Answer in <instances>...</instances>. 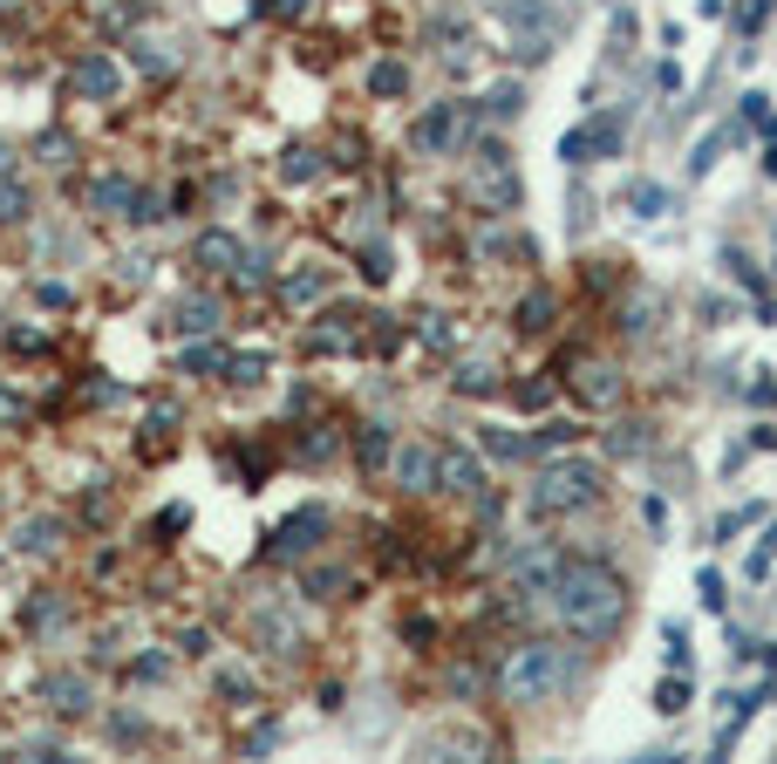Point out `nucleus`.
<instances>
[{"mask_svg":"<svg viewBox=\"0 0 777 764\" xmlns=\"http://www.w3.org/2000/svg\"><path fill=\"white\" fill-rule=\"evenodd\" d=\"M574 438H580V423H566V417H553V423H539V438H532V444H539V451H566V444H574Z\"/></svg>","mask_w":777,"mask_h":764,"instance_id":"nucleus-41","label":"nucleus"},{"mask_svg":"<svg viewBox=\"0 0 777 764\" xmlns=\"http://www.w3.org/2000/svg\"><path fill=\"white\" fill-rule=\"evenodd\" d=\"M192 267H205V273H239V267H246L239 233H225V225H205V233L192 239Z\"/></svg>","mask_w":777,"mask_h":764,"instance_id":"nucleus-14","label":"nucleus"},{"mask_svg":"<svg viewBox=\"0 0 777 764\" xmlns=\"http://www.w3.org/2000/svg\"><path fill=\"white\" fill-rule=\"evenodd\" d=\"M423 342H430V348H451V328H444V315H423Z\"/></svg>","mask_w":777,"mask_h":764,"instance_id":"nucleus-55","label":"nucleus"},{"mask_svg":"<svg viewBox=\"0 0 777 764\" xmlns=\"http://www.w3.org/2000/svg\"><path fill=\"white\" fill-rule=\"evenodd\" d=\"M14 8H21V0H0V14H14Z\"/></svg>","mask_w":777,"mask_h":764,"instance_id":"nucleus-61","label":"nucleus"},{"mask_svg":"<svg viewBox=\"0 0 777 764\" xmlns=\"http://www.w3.org/2000/svg\"><path fill=\"white\" fill-rule=\"evenodd\" d=\"M620 116H587V123H574V131L559 137V158L566 164H601V158H620Z\"/></svg>","mask_w":777,"mask_h":764,"instance_id":"nucleus-7","label":"nucleus"},{"mask_svg":"<svg viewBox=\"0 0 777 764\" xmlns=\"http://www.w3.org/2000/svg\"><path fill=\"white\" fill-rule=\"evenodd\" d=\"M695 588H703V607H716V615H723V601H730V594H723V574L703 567V580H695Z\"/></svg>","mask_w":777,"mask_h":764,"instance_id":"nucleus-52","label":"nucleus"},{"mask_svg":"<svg viewBox=\"0 0 777 764\" xmlns=\"http://www.w3.org/2000/svg\"><path fill=\"white\" fill-rule=\"evenodd\" d=\"M553 615L566 621V634L580 642H607V634L628 621V580L601 559H559V580H553Z\"/></svg>","mask_w":777,"mask_h":764,"instance_id":"nucleus-1","label":"nucleus"},{"mask_svg":"<svg viewBox=\"0 0 777 764\" xmlns=\"http://www.w3.org/2000/svg\"><path fill=\"white\" fill-rule=\"evenodd\" d=\"M314 300H328V273L321 267H294L287 280H280V308L287 315H307Z\"/></svg>","mask_w":777,"mask_h":764,"instance_id":"nucleus-16","label":"nucleus"},{"mask_svg":"<svg viewBox=\"0 0 777 764\" xmlns=\"http://www.w3.org/2000/svg\"><path fill=\"white\" fill-rule=\"evenodd\" d=\"M743 123H750V131H764V137H777V123H770V96H764V89H750V96H743L737 131H743Z\"/></svg>","mask_w":777,"mask_h":764,"instance_id":"nucleus-34","label":"nucleus"},{"mask_svg":"<svg viewBox=\"0 0 777 764\" xmlns=\"http://www.w3.org/2000/svg\"><path fill=\"white\" fill-rule=\"evenodd\" d=\"M491 8H498L511 28H526V21H546V0H491Z\"/></svg>","mask_w":777,"mask_h":764,"instance_id":"nucleus-42","label":"nucleus"},{"mask_svg":"<svg viewBox=\"0 0 777 764\" xmlns=\"http://www.w3.org/2000/svg\"><path fill=\"white\" fill-rule=\"evenodd\" d=\"M361 335H369V315L334 308V315H321L314 328H307V355H355Z\"/></svg>","mask_w":777,"mask_h":764,"instance_id":"nucleus-10","label":"nucleus"},{"mask_svg":"<svg viewBox=\"0 0 777 764\" xmlns=\"http://www.w3.org/2000/svg\"><path fill=\"white\" fill-rule=\"evenodd\" d=\"M553 48H559V21L546 14V21H526V28H518V41H511V56H518V62H546Z\"/></svg>","mask_w":777,"mask_h":764,"instance_id":"nucleus-21","label":"nucleus"},{"mask_svg":"<svg viewBox=\"0 0 777 764\" xmlns=\"http://www.w3.org/2000/svg\"><path fill=\"white\" fill-rule=\"evenodd\" d=\"M123 219H130V225H150V219H164V198L137 185V192H130V212H123Z\"/></svg>","mask_w":777,"mask_h":764,"instance_id":"nucleus-40","label":"nucleus"},{"mask_svg":"<svg viewBox=\"0 0 777 764\" xmlns=\"http://www.w3.org/2000/svg\"><path fill=\"white\" fill-rule=\"evenodd\" d=\"M770 559H777V526L757 540V553H750V580H764V574H770Z\"/></svg>","mask_w":777,"mask_h":764,"instance_id":"nucleus-50","label":"nucleus"},{"mask_svg":"<svg viewBox=\"0 0 777 764\" xmlns=\"http://www.w3.org/2000/svg\"><path fill=\"white\" fill-rule=\"evenodd\" d=\"M55 546H62V519L35 513V519H21V526H14V553H28V559H35V553H55Z\"/></svg>","mask_w":777,"mask_h":764,"instance_id":"nucleus-20","label":"nucleus"},{"mask_svg":"<svg viewBox=\"0 0 777 764\" xmlns=\"http://www.w3.org/2000/svg\"><path fill=\"white\" fill-rule=\"evenodd\" d=\"M212 690H219V697H232V703L252 697V669H219V676H212Z\"/></svg>","mask_w":777,"mask_h":764,"instance_id":"nucleus-44","label":"nucleus"},{"mask_svg":"<svg viewBox=\"0 0 777 764\" xmlns=\"http://www.w3.org/2000/svg\"><path fill=\"white\" fill-rule=\"evenodd\" d=\"M770 8H777V0H750V8H737V35H757L770 21Z\"/></svg>","mask_w":777,"mask_h":764,"instance_id":"nucleus-47","label":"nucleus"},{"mask_svg":"<svg viewBox=\"0 0 777 764\" xmlns=\"http://www.w3.org/2000/svg\"><path fill=\"white\" fill-rule=\"evenodd\" d=\"M532 444L526 438H518V430H498V423H484V457H505V465H511V457H526Z\"/></svg>","mask_w":777,"mask_h":764,"instance_id":"nucleus-35","label":"nucleus"},{"mask_svg":"<svg viewBox=\"0 0 777 764\" xmlns=\"http://www.w3.org/2000/svg\"><path fill=\"white\" fill-rule=\"evenodd\" d=\"M130 62H137V75H158V83H164V75H177V56H171V48L164 41H130Z\"/></svg>","mask_w":777,"mask_h":764,"instance_id":"nucleus-28","label":"nucleus"},{"mask_svg":"<svg viewBox=\"0 0 777 764\" xmlns=\"http://www.w3.org/2000/svg\"><path fill=\"white\" fill-rule=\"evenodd\" d=\"M35 697L55 710L62 724H75V717H89V710H96V682H89L83 669H48V676L35 682Z\"/></svg>","mask_w":777,"mask_h":764,"instance_id":"nucleus-9","label":"nucleus"},{"mask_svg":"<svg viewBox=\"0 0 777 764\" xmlns=\"http://www.w3.org/2000/svg\"><path fill=\"white\" fill-rule=\"evenodd\" d=\"M730 137H743V131H710L703 144H695V150H689V177H710V171H716V158H723V144H730Z\"/></svg>","mask_w":777,"mask_h":764,"instance_id":"nucleus-33","label":"nucleus"},{"mask_svg":"<svg viewBox=\"0 0 777 764\" xmlns=\"http://www.w3.org/2000/svg\"><path fill=\"white\" fill-rule=\"evenodd\" d=\"M662 649H668V669H689V634H682V621H662Z\"/></svg>","mask_w":777,"mask_h":764,"instance_id":"nucleus-43","label":"nucleus"},{"mask_svg":"<svg viewBox=\"0 0 777 764\" xmlns=\"http://www.w3.org/2000/svg\"><path fill=\"white\" fill-rule=\"evenodd\" d=\"M177 335H219V300H205V294L177 300Z\"/></svg>","mask_w":777,"mask_h":764,"instance_id":"nucleus-26","label":"nucleus"},{"mask_svg":"<svg viewBox=\"0 0 777 764\" xmlns=\"http://www.w3.org/2000/svg\"><path fill=\"white\" fill-rule=\"evenodd\" d=\"M388 471H396L403 492H436V444H396V457H388Z\"/></svg>","mask_w":777,"mask_h":764,"instance_id":"nucleus-15","label":"nucleus"},{"mask_svg":"<svg viewBox=\"0 0 777 764\" xmlns=\"http://www.w3.org/2000/svg\"><path fill=\"white\" fill-rule=\"evenodd\" d=\"M553 580H559V559L553 553H518V567H511V588L518 594H553Z\"/></svg>","mask_w":777,"mask_h":764,"instance_id":"nucleus-17","label":"nucleus"},{"mask_svg":"<svg viewBox=\"0 0 777 764\" xmlns=\"http://www.w3.org/2000/svg\"><path fill=\"white\" fill-rule=\"evenodd\" d=\"M8 417H21V403H14L8 390H0V423H8Z\"/></svg>","mask_w":777,"mask_h":764,"instance_id":"nucleus-59","label":"nucleus"},{"mask_svg":"<svg viewBox=\"0 0 777 764\" xmlns=\"http://www.w3.org/2000/svg\"><path fill=\"white\" fill-rule=\"evenodd\" d=\"M300 588H314V594H342V574H328V567H314V574H300Z\"/></svg>","mask_w":777,"mask_h":764,"instance_id":"nucleus-53","label":"nucleus"},{"mask_svg":"<svg viewBox=\"0 0 777 764\" xmlns=\"http://www.w3.org/2000/svg\"><path fill=\"white\" fill-rule=\"evenodd\" d=\"M566 682H574V655L559 642H511L505 662H498V697L505 703H553Z\"/></svg>","mask_w":777,"mask_h":764,"instance_id":"nucleus-2","label":"nucleus"},{"mask_svg":"<svg viewBox=\"0 0 777 764\" xmlns=\"http://www.w3.org/2000/svg\"><path fill=\"white\" fill-rule=\"evenodd\" d=\"M566 225H574V233H587V225H593V192H574V198H566Z\"/></svg>","mask_w":777,"mask_h":764,"instance_id":"nucleus-49","label":"nucleus"},{"mask_svg":"<svg viewBox=\"0 0 777 764\" xmlns=\"http://www.w3.org/2000/svg\"><path fill=\"white\" fill-rule=\"evenodd\" d=\"M471 131H478V110L471 103H430L417 123H409V144H417L423 158H444V150H457Z\"/></svg>","mask_w":777,"mask_h":764,"instance_id":"nucleus-5","label":"nucleus"},{"mask_svg":"<svg viewBox=\"0 0 777 764\" xmlns=\"http://www.w3.org/2000/svg\"><path fill=\"white\" fill-rule=\"evenodd\" d=\"M259 375H267V355H232V362H225V382H232V390H252Z\"/></svg>","mask_w":777,"mask_h":764,"instance_id":"nucleus-38","label":"nucleus"},{"mask_svg":"<svg viewBox=\"0 0 777 764\" xmlns=\"http://www.w3.org/2000/svg\"><path fill=\"white\" fill-rule=\"evenodd\" d=\"M225 362H232V355H225L212 335H198L185 355H177V369H185V375H225Z\"/></svg>","mask_w":777,"mask_h":764,"instance_id":"nucleus-27","label":"nucleus"},{"mask_svg":"<svg viewBox=\"0 0 777 764\" xmlns=\"http://www.w3.org/2000/svg\"><path fill=\"white\" fill-rule=\"evenodd\" d=\"M689 703H695V682H689L682 669H668V676L655 682V710H662V717H689Z\"/></svg>","mask_w":777,"mask_h":764,"instance_id":"nucleus-25","label":"nucleus"},{"mask_svg":"<svg viewBox=\"0 0 777 764\" xmlns=\"http://www.w3.org/2000/svg\"><path fill=\"white\" fill-rule=\"evenodd\" d=\"M607 451H614V457L648 451V423H641V417H634V423H614V430H607Z\"/></svg>","mask_w":777,"mask_h":764,"instance_id":"nucleus-36","label":"nucleus"},{"mask_svg":"<svg viewBox=\"0 0 777 764\" xmlns=\"http://www.w3.org/2000/svg\"><path fill=\"white\" fill-rule=\"evenodd\" d=\"M246 642H252V649H267V655H300V642H307V628H300V607H287V601H267V607H252V621H246Z\"/></svg>","mask_w":777,"mask_h":764,"instance_id":"nucleus-6","label":"nucleus"},{"mask_svg":"<svg viewBox=\"0 0 777 764\" xmlns=\"http://www.w3.org/2000/svg\"><path fill=\"white\" fill-rule=\"evenodd\" d=\"M601 492H607V478H601L593 457H553V465L532 478L526 505H532V519H574L587 505H601Z\"/></svg>","mask_w":777,"mask_h":764,"instance_id":"nucleus-3","label":"nucleus"},{"mask_svg":"<svg viewBox=\"0 0 777 764\" xmlns=\"http://www.w3.org/2000/svg\"><path fill=\"white\" fill-rule=\"evenodd\" d=\"M110 737H116V744H144L150 724H144V717H110Z\"/></svg>","mask_w":777,"mask_h":764,"instance_id":"nucleus-51","label":"nucleus"},{"mask_svg":"<svg viewBox=\"0 0 777 764\" xmlns=\"http://www.w3.org/2000/svg\"><path fill=\"white\" fill-rule=\"evenodd\" d=\"M451 390H457V396H491V390H498V369H491L484 355H471V362L451 369Z\"/></svg>","mask_w":777,"mask_h":764,"instance_id":"nucleus-24","label":"nucleus"},{"mask_svg":"<svg viewBox=\"0 0 777 764\" xmlns=\"http://www.w3.org/2000/svg\"><path fill=\"white\" fill-rule=\"evenodd\" d=\"M164 676H171L164 655H137V662H130V682H164Z\"/></svg>","mask_w":777,"mask_h":764,"instance_id":"nucleus-46","label":"nucleus"},{"mask_svg":"<svg viewBox=\"0 0 777 764\" xmlns=\"http://www.w3.org/2000/svg\"><path fill=\"white\" fill-rule=\"evenodd\" d=\"M361 273H369L375 287H382L388 273H396V267H388V246H382V239H369V246H361Z\"/></svg>","mask_w":777,"mask_h":764,"instance_id":"nucleus-45","label":"nucleus"},{"mask_svg":"<svg viewBox=\"0 0 777 764\" xmlns=\"http://www.w3.org/2000/svg\"><path fill=\"white\" fill-rule=\"evenodd\" d=\"M436 492H451V498H484V457L444 444V451H436Z\"/></svg>","mask_w":777,"mask_h":764,"instance_id":"nucleus-12","label":"nucleus"},{"mask_svg":"<svg viewBox=\"0 0 777 764\" xmlns=\"http://www.w3.org/2000/svg\"><path fill=\"white\" fill-rule=\"evenodd\" d=\"M0 219L8 225L28 219V185H21V177H0Z\"/></svg>","mask_w":777,"mask_h":764,"instance_id":"nucleus-37","label":"nucleus"},{"mask_svg":"<svg viewBox=\"0 0 777 764\" xmlns=\"http://www.w3.org/2000/svg\"><path fill=\"white\" fill-rule=\"evenodd\" d=\"M259 8H267V14H280V21H300L307 8H314V0H259Z\"/></svg>","mask_w":777,"mask_h":764,"instance_id":"nucleus-54","label":"nucleus"},{"mask_svg":"<svg viewBox=\"0 0 777 764\" xmlns=\"http://www.w3.org/2000/svg\"><path fill=\"white\" fill-rule=\"evenodd\" d=\"M130 192H137V185H130V177H116V171H102V177H89V212H110V219H123L130 212Z\"/></svg>","mask_w":777,"mask_h":764,"instance_id":"nucleus-19","label":"nucleus"},{"mask_svg":"<svg viewBox=\"0 0 777 764\" xmlns=\"http://www.w3.org/2000/svg\"><path fill=\"white\" fill-rule=\"evenodd\" d=\"M21 621H28L35 634H55V628L69 621V601H62V594H35L28 607H21Z\"/></svg>","mask_w":777,"mask_h":764,"instance_id":"nucleus-29","label":"nucleus"},{"mask_svg":"<svg viewBox=\"0 0 777 764\" xmlns=\"http://www.w3.org/2000/svg\"><path fill=\"white\" fill-rule=\"evenodd\" d=\"M355 451H361V465H388V457H396V444H388V430H382V423L361 430V444H355Z\"/></svg>","mask_w":777,"mask_h":764,"instance_id":"nucleus-39","label":"nucleus"},{"mask_svg":"<svg viewBox=\"0 0 777 764\" xmlns=\"http://www.w3.org/2000/svg\"><path fill=\"white\" fill-rule=\"evenodd\" d=\"M764 144H770V150H764V164H770V171H777V137H764Z\"/></svg>","mask_w":777,"mask_h":764,"instance_id":"nucleus-60","label":"nucleus"},{"mask_svg":"<svg viewBox=\"0 0 777 764\" xmlns=\"http://www.w3.org/2000/svg\"><path fill=\"white\" fill-rule=\"evenodd\" d=\"M321 532H328V513H321V505H307V513H294V519L267 540V559H300V553H314Z\"/></svg>","mask_w":777,"mask_h":764,"instance_id":"nucleus-13","label":"nucleus"},{"mask_svg":"<svg viewBox=\"0 0 777 764\" xmlns=\"http://www.w3.org/2000/svg\"><path fill=\"white\" fill-rule=\"evenodd\" d=\"M321 177V150L314 144H294L287 158H280V185H314Z\"/></svg>","mask_w":777,"mask_h":764,"instance_id":"nucleus-30","label":"nucleus"},{"mask_svg":"<svg viewBox=\"0 0 777 764\" xmlns=\"http://www.w3.org/2000/svg\"><path fill=\"white\" fill-rule=\"evenodd\" d=\"M620 335H648V308H628V315H620Z\"/></svg>","mask_w":777,"mask_h":764,"instance_id":"nucleus-58","label":"nucleus"},{"mask_svg":"<svg viewBox=\"0 0 777 764\" xmlns=\"http://www.w3.org/2000/svg\"><path fill=\"white\" fill-rule=\"evenodd\" d=\"M478 260H532V239L526 233H484L478 239Z\"/></svg>","mask_w":777,"mask_h":764,"instance_id":"nucleus-32","label":"nucleus"},{"mask_svg":"<svg viewBox=\"0 0 777 764\" xmlns=\"http://www.w3.org/2000/svg\"><path fill=\"white\" fill-rule=\"evenodd\" d=\"M518 410H546V403H553V382H518Z\"/></svg>","mask_w":777,"mask_h":764,"instance_id":"nucleus-48","label":"nucleus"},{"mask_svg":"<svg viewBox=\"0 0 777 764\" xmlns=\"http://www.w3.org/2000/svg\"><path fill=\"white\" fill-rule=\"evenodd\" d=\"M69 89L83 96V103H116V96H123V69H116V56L89 48V56L69 69Z\"/></svg>","mask_w":777,"mask_h":764,"instance_id":"nucleus-11","label":"nucleus"},{"mask_svg":"<svg viewBox=\"0 0 777 764\" xmlns=\"http://www.w3.org/2000/svg\"><path fill=\"white\" fill-rule=\"evenodd\" d=\"M553 308H559V300H553L546 287H532V294L511 308V328H518V335H546V328H553Z\"/></svg>","mask_w":777,"mask_h":764,"instance_id":"nucleus-22","label":"nucleus"},{"mask_svg":"<svg viewBox=\"0 0 777 764\" xmlns=\"http://www.w3.org/2000/svg\"><path fill=\"white\" fill-rule=\"evenodd\" d=\"M177 649H185V655H205V649H212V634H205V628H185V634H177Z\"/></svg>","mask_w":777,"mask_h":764,"instance_id":"nucleus-56","label":"nucleus"},{"mask_svg":"<svg viewBox=\"0 0 777 764\" xmlns=\"http://www.w3.org/2000/svg\"><path fill=\"white\" fill-rule=\"evenodd\" d=\"M35 294H41V308H69V287H55V280H41Z\"/></svg>","mask_w":777,"mask_h":764,"instance_id":"nucleus-57","label":"nucleus"},{"mask_svg":"<svg viewBox=\"0 0 777 764\" xmlns=\"http://www.w3.org/2000/svg\"><path fill=\"white\" fill-rule=\"evenodd\" d=\"M369 96H382V103H396V96H409V62H396V56L369 62Z\"/></svg>","mask_w":777,"mask_h":764,"instance_id":"nucleus-23","label":"nucleus"},{"mask_svg":"<svg viewBox=\"0 0 777 764\" xmlns=\"http://www.w3.org/2000/svg\"><path fill=\"white\" fill-rule=\"evenodd\" d=\"M526 103H532V96H526L518 75H505V83L484 89V116H491V123H518V116H526Z\"/></svg>","mask_w":777,"mask_h":764,"instance_id":"nucleus-18","label":"nucleus"},{"mask_svg":"<svg viewBox=\"0 0 777 764\" xmlns=\"http://www.w3.org/2000/svg\"><path fill=\"white\" fill-rule=\"evenodd\" d=\"M566 390L580 396V410H614L620 403V369L607 355H580L574 369H566Z\"/></svg>","mask_w":777,"mask_h":764,"instance_id":"nucleus-8","label":"nucleus"},{"mask_svg":"<svg viewBox=\"0 0 777 764\" xmlns=\"http://www.w3.org/2000/svg\"><path fill=\"white\" fill-rule=\"evenodd\" d=\"M471 206H478L484 219H511L518 206H526V177H518L511 150H505L498 137H484V144L471 150Z\"/></svg>","mask_w":777,"mask_h":764,"instance_id":"nucleus-4","label":"nucleus"},{"mask_svg":"<svg viewBox=\"0 0 777 764\" xmlns=\"http://www.w3.org/2000/svg\"><path fill=\"white\" fill-rule=\"evenodd\" d=\"M628 212H634V219H662V212H668V185H655V177H634V185H628Z\"/></svg>","mask_w":777,"mask_h":764,"instance_id":"nucleus-31","label":"nucleus"}]
</instances>
